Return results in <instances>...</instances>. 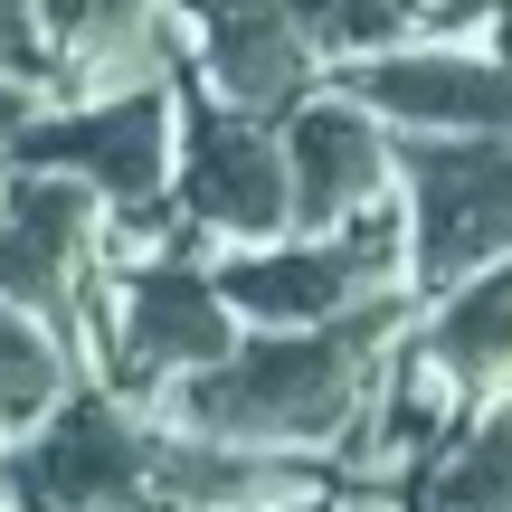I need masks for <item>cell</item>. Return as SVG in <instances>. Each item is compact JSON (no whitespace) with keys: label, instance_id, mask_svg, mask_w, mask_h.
<instances>
[{"label":"cell","instance_id":"cell-1","mask_svg":"<svg viewBox=\"0 0 512 512\" xmlns=\"http://www.w3.org/2000/svg\"><path fill=\"white\" fill-rule=\"evenodd\" d=\"M408 304V294H399ZM399 304H361L342 323L313 332H238V351L209 370H190L171 389V418L190 437L219 446H256V456H285V446H332L361 427V408L380 399L389 380V332H399Z\"/></svg>","mask_w":512,"mask_h":512},{"label":"cell","instance_id":"cell-2","mask_svg":"<svg viewBox=\"0 0 512 512\" xmlns=\"http://www.w3.org/2000/svg\"><path fill=\"white\" fill-rule=\"evenodd\" d=\"M408 209V294H456L512 256V143L475 133H399Z\"/></svg>","mask_w":512,"mask_h":512},{"label":"cell","instance_id":"cell-3","mask_svg":"<svg viewBox=\"0 0 512 512\" xmlns=\"http://www.w3.org/2000/svg\"><path fill=\"white\" fill-rule=\"evenodd\" d=\"M181 209L228 247H275L294 228V190H285V143L266 114L238 105H200L181 124Z\"/></svg>","mask_w":512,"mask_h":512},{"label":"cell","instance_id":"cell-4","mask_svg":"<svg viewBox=\"0 0 512 512\" xmlns=\"http://www.w3.org/2000/svg\"><path fill=\"white\" fill-rule=\"evenodd\" d=\"M95 228H105V200L86 181H10V200H0V304L38 313L48 332L76 342Z\"/></svg>","mask_w":512,"mask_h":512},{"label":"cell","instance_id":"cell-5","mask_svg":"<svg viewBox=\"0 0 512 512\" xmlns=\"http://www.w3.org/2000/svg\"><path fill=\"white\" fill-rule=\"evenodd\" d=\"M342 95L370 105L399 133H475V143H512V57L475 48H380L351 57Z\"/></svg>","mask_w":512,"mask_h":512},{"label":"cell","instance_id":"cell-6","mask_svg":"<svg viewBox=\"0 0 512 512\" xmlns=\"http://www.w3.org/2000/svg\"><path fill=\"white\" fill-rule=\"evenodd\" d=\"M275 143H285V190H294V228L304 238H323V228H351L361 209H380L389 171H399V133L380 124L370 105H351V95H304V105L275 124Z\"/></svg>","mask_w":512,"mask_h":512},{"label":"cell","instance_id":"cell-7","mask_svg":"<svg viewBox=\"0 0 512 512\" xmlns=\"http://www.w3.org/2000/svg\"><path fill=\"white\" fill-rule=\"evenodd\" d=\"M238 313H228V294H219V266H133L124 275V351H114V380H133V389H181L190 370H209V361H228L238 351Z\"/></svg>","mask_w":512,"mask_h":512},{"label":"cell","instance_id":"cell-8","mask_svg":"<svg viewBox=\"0 0 512 512\" xmlns=\"http://www.w3.org/2000/svg\"><path fill=\"white\" fill-rule=\"evenodd\" d=\"M19 152L57 162V181H86L95 200H152L171 181V162H181V124H171V105L152 86H124V95H95L76 124L29 133Z\"/></svg>","mask_w":512,"mask_h":512},{"label":"cell","instance_id":"cell-9","mask_svg":"<svg viewBox=\"0 0 512 512\" xmlns=\"http://www.w3.org/2000/svg\"><path fill=\"white\" fill-rule=\"evenodd\" d=\"M408 361L446 389V399H512V256L484 275H465L456 294H437L418 332H408Z\"/></svg>","mask_w":512,"mask_h":512},{"label":"cell","instance_id":"cell-10","mask_svg":"<svg viewBox=\"0 0 512 512\" xmlns=\"http://www.w3.org/2000/svg\"><path fill=\"white\" fill-rule=\"evenodd\" d=\"M408 512H512V399H475L408 465Z\"/></svg>","mask_w":512,"mask_h":512},{"label":"cell","instance_id":"cell-11","mask_svg":"<svg viewBox=\"0 0 512 512\" xmlns=\"http://www.w3.org/2000/svg\"><path fill=\"white\" fill-rule=\"evenodd\" d=\"M67 380H76V342L48 332L38 313L0 304V446L38 437L57 418V399H67Z\"/></svg>","mask_w":512,"mask_h":512},{"label":"cell","instance_id":"cell-12","mask_svg":"<svg viewBox=\"0 0 512 512\" xmlns=\"http://www.w3.org/2000/svg\"><path fill=\"white\" fill-rule=\"evenodd\" d=\"M152 29H162V0H38V38H57V57L95 76H124V48H143Z\"/></svg>","mask_w":512,"mask_h":512},{"label":"cell","instance_id":"cell-13","mask_svg":"<svg viewBox=\"0 0 512 512\" xmlns=\"http://www.w3.org/2000/svg\"><path fill=\"white\" fill-rule=\"evenodd\" d=\"M256 512H332L323 494H294V503H256Z\"/></svg>","mask_w":512,"mask_h":512},{"label":"cell","instance_id":"cell-14","mask_svg":"<svg viewBox=\"0 0 512 512\" xmlns=\"http://www.w3.org/2000/svg\"><path fill=\"white\" fill-rule=\"evenodd\" d=\"M19 10H38V0H0V48H10V29H19Z\"/></svg>","mask_w":512,"mask_h":512}]
</instances>
